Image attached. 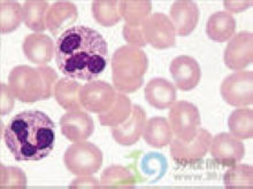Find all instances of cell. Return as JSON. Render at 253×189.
Wrapping results in <instances>:
<instances>
[{"label":"cell","instance_id":"cell-1","mask_svg":"<svg viewBox=\"0 0 253 189\" xmlns=\"http://www.w3.org/2000/svg\"><path fill=\"white\" fill-rule=\"evenodd\" d=\"M55 62L67 78L96 80L107 65V43L92 28L72 27L57 39Z\"/></svg>","mask_w":253,"mask_h":189},{"label":"cell","instance_id":"cell-2","mask_svg":"<svg viewBox=\"0 0 253 189\" xmlns=\"http://www.w3.org/2000/svg\"><path fill=\"white\" fill-rule=\"evenodd\" d=\"M3 140L19 162L42 160L54 148L55 125L43 111H22L7 123Z\"/></svg>","mask_w":253,"mask_h":189},{"label":"cell","instance_id":"cell-3","mask_svg":"<svg viewBox=\"0 0 253 189\" xmlns=\"http://www.w3.org/2000/svg\"><path fill=\"white\" fill-rule=\"evenodd\" d=\"M57 79V72L47 65L38 68L17 65L9 72L8 86L16 100L34 103L50 99Z\"/></svg>","mask_w":253,"mask_h":189},{"label":"cell","instance_id":"cell-4","mask_svg":"<svg viewBox=\"0 0 253 189\" xmlns=\"http://www.w3.org/2000/svg\"><path fill=\"white\" fill-rule=\"evenodd\" d=\"M149 60L145 52L125 45L112 57V78L115 89L122 93H133L143 86Z\"/></svg>","mask_w":253,"mask_h":189},{"label":"cell","instance_id":"cell-5","mask_svg":"<svg viewBox=\"0 0 253 189\" xmlns=\"http://www.w3.org/2000/svg\"><path fill=\"white\" fill-rule=\"evenodd\" d=\"M63 162L67 170L75 176H91L103 165V153L93 143L80 141L67 148Z\"/></svg>","mask_w":253,"mask_h":189},{"label":"cell","instance_id":"cell-6","mask_svg":"<svg viewBox=\"0 0 253 189\" xmlns=\"http://www.w3.org/2000/svg\"><path fill=\"white\" fill-rule=\"evenodd\" d=\"M212 135L204 128L197 129L196 135L190 141L174 139L170 142V156L175 162L182 165H189L204 158L211 148Z\"/></svg>","mask_w":253,"mask_h":189},{"label":"cell","instance_id":"cell-7","mask_svg":"<svg viewBox=\"0 0 253 189\" xmlns=\"http://www.w3.org/2000/svg\"><path fill=\"white\" fill-rule=\"evenodd\" d=\"M169 124L177 139L190 141L196 135L200 125L198 108L188 101H177L170 107Z\"/></svg>","mask_w":253,"mask_h":189},{"label":"cell","instance_id":"cell-8","mask_svg":"<svg viewBox=\"0 0 253 189\" xmlns=\"http://www.w3.org/2000/svg\"><path fill=\"white\" fill-rule=\"evenodd\" d=\"M144 39L157 50H166L176 43V32L169 17L163 13H153L142 24Z\"/></svg>","mask_w":253,"mask_h":189},{"label":"cell","instance_id":"cell-9","mask_svg":"<svg viewBox=\"0 0 253 189\" xmlns=\"http://www.w3.org/2000/svg\"><path fill=\"white\" fill-rule=\"evenodd\" d=\"M253 72L240 71L229 75L221 84V95L233 107H247L253 101Z\"/></svg>","mask_w":253,"mask_h":189},{"label":"cell","instance_id":"cell-10","mask_svg":"<svg viewBox=\"0 0 253 189\" xmlns=\"http://www.w3.org/2000/svg\"><path fill=\"white\" fill-rule=\"evenodd\" d=\"M115 97L113 86L103 80H91L81 89L80 103L86 111L99 115L110 109Z\"/></svg>","mask_w":253,"mask_h":189},{"label":"cell","instance_id":"cell-11","mask_svg":"<svg viewBox=\"0 0 253 189\" xmlns=\"http://www.w3.org/2000/svg\"><path fill=\"white\" fill-rule=\"evenodd\" d=\"M224 64L231 70L240 71L252 63L253 36L249 31L235 34L224 50Z\"/></svg>","mask_w":253,"mask_h":189},{"label":"cell","instance_id":"cell-12","mask_svg":"<svg viewBox=\"0 0 253 189\" xmlns=\"http://www.w3.org/2000/svg\"><path fill=\"white\" fill-rule=\"evenodd\" d=\"M211 154L221 165L233 166L243 159L245 147L241 139L234 136L231 133H220L212 138Z\"/></svg>","mask_w":253,"mask_h":189},{"label":"cell","instance_id":"cell-13","mask_svg":"<svg viewBox=\"0 0 253 189\" xmlns=\"http://www.w3.org/2000/svg\"><path fill=\"white\" fill-rule=\"evenodd\" d=\"M146 124V114L138 104H133L130 116L124 123L112 127V135L119 145L132 146L143 134Z\"/></svg>","mask_w":253,"mask_h":189},{"label":"cell","instance_id":"cell-14","mask_svg":"<svg viewBox=\"0 0 253 189\" xmlns=\"http://www.w3.org/2000/svg\"><path fill=\"white\" fill-rule=\"evenodd\" d=\"M61 133L69 141H85L94 132L92 117L83 110H70L60 118Z\"/></svg>","mask_w":253,"mask_h":189},{"label":"cell","instance_id":"cell-15","mask_svg":"<svg viewBox=\"0 0 253 189\" xmlns=\"http://www.w3.org/2000/svg\"><path fill=\"white\" fill-rule=\"evenodd\" d=\"M170 73L177 89L191 91L198 85L202 78L199 63L188 55H180L170 63Z\"/></svg>","mask_w":253,"mask_h":189},{"label":"cell","instance_id":"cell-16","mask_svg":"<svg viewBox=\"0 0 253 189\" xmlns=\"http://www.w3.org/2000/svg\"><path fill=\"white\" fill-rule=\"evenodd\" d=\"M170 21L175 32L178 36L185 37L193 32L199 21V8L195 1L178 0L170 7Z\"/></svg>","mask_w":253,"mask_h":189},{"label":"cell","instance_id":"cell-17","mask_svg":"<svg viewBox=\"0 0 253 189\" xmlns=\"http://www.w3.org/2000/svg\"><path fill=\"white\" fill-rule=\"evenodd\" d=\"M23 53L30 62L44 65L53 59L55 45L46 34L37 32L26 37L22 45Z\"/></svg>","mask_w":253,"mask_h":189},{"label":"cell","instance_id":"cell-18","mask_svg":"<svg viewBox=\"0 0 253 189\" xmlns=\"http://www.w3.org/2000/svg\"><path fill=\"white\" fill-rule=\"evenodd\" d=\"M144 95L147 103L157 109H167L176 101V89L164 78H153L146 84Z\"/></svg>","mask_w":253,"mask_h":189},{"label":"cell","instance_id":"cell-19","mask_svg":"<svg viewBox=\"0 0 253 189\" xmlns=\"http://www.w3.org/2000/svg\"><path fill=\"white\" fill-rule=\"evenodd\" d=\"M77 20V8L70 1H57L47 10L46 28L57 36L62 33Z\"/></svg>","mask_w":253,"mask_h":189},{"label":"cell","instance_id":"cell-20","mask_svg":"<svg viewBox=\"0 0 253 189\" xmlns=\"http://www.w3.org/2000/svg\"><path fill=\"white\" fill-rule=\"evenodd\" d=\"M236 31V21L228 12L214 13L206 24V33L211 40L224 43L230 40Z\"/></svg>","mask_w":253,"mask_h":189},{"label":"cell","instance_id":"cell-21","mask_svg":"<svg viewBox=\"0 0 253 189\" xmlns=\"http://www.w3.org/2000/svg\"><path fill=\"white\" fill-rule=\"evenodd\" d=\"M143 138L147 145L153 148H163L173 140L170 124L164 117H153L146 122L143 131Z\"/></svg>","mask_w":253,"mask_h":189},{"label":"cell","instance_id":"cell-22","mask_svg":"<svg viewBox=\"0 0 253 189\" xmlns=\"http://www.w3.org/2000/svg\"><path fill=\"white\" fill-rule=\"evenodd\" d=\"M82 85L75 79L61 78L54 87V96L57 102L66 110H80V92Z\"/></svg>","mask_w":253,"mask_h":189},{"label":"cell","instance_id":"cell-23","mask_svg":"<svg viewBox=\"0 0 253 189\" xmlns=\"http://www.w3.org/2000/svg\"><path fill=\"white\" fill-rule=\"evenodd\" d=\"M48 2L44 0H28L23 3V21L30 30L45 31L46 29V14Z\"/></svg>","mask_w":253,"mask_h":189},{"label":"cell","instance_id":"cell-24","mask_svg":"<svg viewBox=\"0 0 253 189\" xmlns=\"http://www.w3.org/2000/svg\"><path fill=\"white\" fill-rule=\"evenodd\" d=\"M131 101L124 93H118L115 97L114 103L107 111L98 115L100 125L103 126H113L119 125L130 116L131 113Z\"/></svg>","mask_w":253,"mask_h":189},{"label":"cell","instance_id":"cell-25","mask_svg":"<svg viewBox=\"0 0 253 189\" xmlns=\"http://www.w3.org/2000/svg\"><path fill=\"white\" fill-rule=\"evenodd\" d=\"M152 9V2L144 0H128L120 1L121 16L126 20V24L129 27L139 28L142 27L144 21L150 16Z\"/></svg>","mask_w":253,"mask_h":189},{"label":"cell","instance_id":"cell-26","mask_svg":"<svg viewBox=\"0 0 253 189\" xmlns=\"http://www.w3.org/2000/svg\"><path fill=\"white\" fill-rule=\"evenodd\" d=\"M94 20L103 27H113L120 22V1L115 0H96L92 2Z\"/></svg>","mask_w":253,"mask_h":189},{"label":"cell","instance_id":"cell-27","mask_svg":"<svg viewBox=\"0 0 253 189\" xmlns=\"http://www.w3.org/2000/svg\"><path fill=\"white\" fill-rule=\"evenodd\" d=\"M228 126L231 134L238 139H251L253 135V111L252 109H236L230 114Z\"/></svg>","mask_w":253,"mask_h":189},{"label":"cell","instance_id":"cell-28","mask_svg":"<svg viewBox=\"0 0 253 189\" xmlns=\"http://www.w3.org/2000/svg\"><path fill=\"white\" fill-rule=\"evenodd\" d=\"M23 21L22 7L17 1L2 0L0 2V30L1 33H10L20 27Z\"/></svg>","mask_w":253,"mask_h":189},{"label":"cell","instance_id":"cell-29","mask_svg":"<svg viewBox=\"0 0 253 189\" xmlns=\"http://www.w3.org/2000/svg\"><path fill=\"white\" fill-rule=\"evenodd\" d=\"M136 179L128 169L120 165H112L101 173L100 186L106 188H131Z\"/></svg>","mask_w":253,"mask_h":189},{"label":"cell","instance_id":"cell-30","mask_svg":"<svg viewBox=\"0 0 253 189\" xmlns=\"http://www.w3.org/2000/svg\"><path fill=\"white\" fill-rule=\"evenodd\" d=\"M226 188H252V166L247 164L233 165L223 177Z\"/></svg>","mask_w":253,"mask_h":189},{"label":"cell","instance_id":"cell-31","mask_svg":"<svg viewBox=\"0 0 253 189\" xmlns=\"http://www.w3.org/2000/svg\"><path fill=\"white\" fill-rule=\"evenodd\" d=\"M167 166L166 158L158 153L146 154L140 162V170L144 176L153 178L154 181L160 179L166 173Z\"/></svg>","mask_w":253,"mask_h":189},{"label":"cell","instance_id":"cell-32","mask_svg":"<svg viewBox=\"0 0 253 189\" xmlns=\"http://www.w3.org/2000/svg\"><path fill=\"white\" fill-rule=\"evenodd\" d=\"M2 170L7 173V176L10 177V179H6V183L1 184L2 188H24L27 186V179L26 178H16L23 172L19 170V167H3L1 166Z\"/></svg>","mask_w":253,"mask_h":189},{"label":"cell","instance_id":"cell-33","mask_svg":"<svg viewBox=\"0 0 253 189\" xmlns=\"http://www.w3.org/2000/svg\"><path fill=\"white\" fill-rule=\"evenodd\" d=\"M124 37L131 46L135 47H143L147 44L145 39H144L142 27L139 28H133L129 27L125 24L124 26Z\"/></svg>","mask_w":253,"mask_h":189},{"label":"cell","instance_id":"cell-34","mask_svg":"<svg viewBox=\"0 0 253 189\" xmlns=\"http://www.w3.org/2000/svg\"><path fill=\"white\" fill-rule=\"evenodd\" d=\"M14 97L9 86L1 84V115H7L12 111L14 107Z\"/></svg>","mask_w":253,"mask_h":189},{"label":"cell","instance_id":"cell-35","mask_svg":"<svg viewBox=\"0 0 253 189\" xmlns=\"http://www.w3.org/2000/svg\"><path fill=\"white\" fill-rule=\"evenodd\" d=\"M99 181L96 178L90 176H82V178H77L70 184V188H98Z\"/></svg>","mask_w":253,"mask_h":189}]
</instances>
